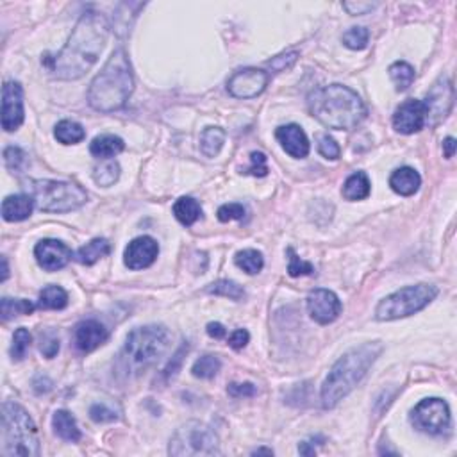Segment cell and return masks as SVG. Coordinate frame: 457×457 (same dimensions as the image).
<instances>
[{
    "label": "cell",
    "mask_w": 457,
    "mask_h": 457,
    "mask_svg": "<svg viewBox=\"0 0 457 457\" xmlns=\"http://www.w3.org/2000/svg\"><path fill=\"white\" fill-rule=\"evenodd\" d=\"M159 245L154 238L139 236L127 245L124 252V262L129 270H143L149 268L158 259Z\"/></svg>",
    "instance_id": "16"
},
{
    "label": "cell",
    "mask_w": 457,
    "mask_h": 457,
    "mask_svg": "<svg viewBox=\"0 0 457 457\" xmlns=\"http://www.w3.org/2000/svg\"><path fill=\"white\" fill-rule=\"evenodd\" d=\"M40 352L47 357V359H52V357L57 356L59 352V337L54 330H45L40 336Z\"/></svg>",
    "instance_id": "40"
},
{
    "label": "cell",
    "mask_w": 457,
    "mask_h": 457,
    "mask_svg": "<svg viewBox=\"0 0 457 457\" xmlns=\"http://www.w3.org/2000/svg\"><path fill=\"white\" fill-rule=\"evenodd\" d=\"M234 262H236L238 268H241L248 275L259 274L262 270V266H265L262 254L259 250H254V248H245V250L238 252L234 255Z\"/></svg>",
    "instance_id": "32"
},
{
    "label": "cell",
    "mask_w": 457,
    "mask_h": 457,
    "mask_svg": "<svg viewBox=\"0 0 457 457\" xmlns=\"http://www.w3.org/2000/svg\"><path fill=\"white\" fill-rule=\"evenodd\" d=\"M252 453H268V456H272V453H274V450L272 449H255Z\"/></svg>",
    "instance_id": "54"
},
{
    "label": "cell",
    "mask_w": 457,
    "mask_h": 457,
    "mask_svg": "<svg viewBox=\"0 0 457 457\" xmlns=\"http://www.w3.org/2000/svg\"><path fill=\"white\" fill-rule=\"evenodd\" d=\"M427 124V109H425L424 100H409L402 102L393 115V127L400 134H415L422 131Z\"/></svg>",
    "instance_id": "14"
},
{
    "label": "cell",
    "mask_w": 457,
    "mask_h": 457,
    "mask_svg": "<svg viewBox=\"0 0 457 457\" xmlns=\"http://www.w3.org/2000/svg\"><path fill=\"white\" fill-rule=\"evenodd\" d=\"M227 393L234 398H250L258 395V388L252 383H233L227 386Z\"/></svg>",
    "instance_id": "46"
},
{
    "label": "cell",
    "mask_w": 457,
    "mask_h": 457,
    "mask_svg": "<svg viewBox=\"0 0 457 457\" xmlns=\"http://www.w3.org/2000/svg\"><path fill=\"white\" fill-rule=\"evenodd\" d=\"M370 33L366 27H352L343 34V45L350 50H363L368 45Z\"/></svg>",
    "instance_id": "37"
},
{
    "label": "cell",
    "mask_w": 457,
    "mask_h": 457,
    "mask_svg": "<svg viewBox=\"0 0 457 457\" xmlns=\"http://www.w3.org/2000/svg\"><path fill=\"white\" fill-rule=\"evenodd\" d=\"M34 199L25 193L6 197L2 202V218L6 221H23L33 214Z\"/></svg>",
    "instance_id": "20"
},
{
    "label": "cell",
    "mask_w": 457,
    "mask_h": 457,
    "mask_svg": "<svg viewBox=\"0 0 457 457\" xmlns=\"http://www.w3.org/2000/svg\"><path fill=\"white\" fill-rule=\"evenodd\" d=\"M370 179L364 172H356L345 180L343 184V197L350 202H356V200H364L368 195H370Z\"/></svg>",
    "instance_id": "25"
},
{
    "label": "cell",
    "mask_w": 457,
    "mask_h": 457,
    "mask_svg": "<svg viewBox=\"0 0 457 457\" xmlns=\"http://www.w3.org/2000/svg\"><path fill=\"white\" fill-rule=\"evenodd\" d=\"M296 59H299V52H286L277 57H272L270 61H266V66L272 68L274 71H284L288 68H291L296 63Z\"/></svg>",
    "instance_id": "43"
},
{
    "label": "cell",
    "mask_w": 457,
    "mask_h": 457,
    "mask_svg": "<svg viewBox=\"0 0 457 457\" xmlns=\"http://www.w3.org/2000/svg\"><path fill=\"white\" fill-rule=\"evenodd\" d=\"M125 143L124 139L115 134H100L90 143L91 156L98 159H112L120 152H124Z\"/></svg>",
    "instance_id": "22"
},
{
    "label": "cell",
    "mask_w": 457,
    "mask_h": 457,
    "mask_svg": "<svg viewBox=\"0 0 457 457\" xmlns=\"http://www.w3.org/2000/svg\"><path fill=\"white\" fill-rule=\"evenodd\" d=\"M111 252V245L108 243V240L104 238H95L90 243H86L84 247H81L79 250L75 252V261H79L81 265L91 266L97 261H100L102 258L109 255Z\"/></svg>",
    "instance_id": "24"
},
{
    "label": "cell",
    "mask_w": 457,
    "mask_h": 457,
    "mask_svg": "<svg viewBox=\"0 0 457 457\" xmlns=\"http://www.w3.org/2000/svg\"><path fill=\"white\" fill-rule=\"evenodd\" d=\"M411 424L425 434H445L452 425L449 404L443 398H425L411 411Z\"/></svg>",
    "instance_id": "10"
},
{
    "label": "cell",
    "mask_w": 457,
    "mask_h": 457,
    "mask_svg": "<svg viewBox=\"0 0 457 457\" xmlns=\"http://www.w3.org/2000/svg\"><path fill=\"white\" fill-rule=\"evenodd\" d=\"M341 300L330 289L318 288L313 289L308 296L309 316L320 325H329L341 315Z\"/></svg>",
    "instance_id": "12"
},
{
    "label": "cell",
    "mask_w": 457,
    "mask_h": 457,
    "mask_svg": "<svg viewBox=\"0 0 457 457\" xmlns=\"http://www.w3.org/2000/svg\"><path fill=\"white\" fill-rule=\"evenodd\" d=\"M221 363L216 356H211V354H206V356L199 357V359L193 363V375L199 378H213L214 375L220 371Z\"/></svg>",
    "instance_id": "34"
},
{
    "label": "cell",
    "mask_w": 457,
    "mask_h": 457,
    "mask_svg": "<svg viewBox=\"0 0 457 457\" xmlns=\"http://www.w3.org/2000/svg\"><path fill=\"white\" fill-rule=\"evenodd\" d=\"M268 81V71L261 68H243L228 77L227 90L234 98H255L266 90Z\"/></svg>",
    "instance_id": "11"
},
{
    "label": "cell",
    "mask_w": 457,
    "mask_h": 457,
    "mask_svg": "<svg viewBox=\"0 0 457 457\" xmlns=\"http://www.w3.org/2000/svg\"><path fill=\"white\" fill-rule=\"evenodd\" d=\"M170 347V332L163 325H145L132 330L120 352V370L125 375H139L154 366Z\"/></svg>",
    "instance_id": "5"
},
{
    "label": "cell",
    "mask_w": 457,
    "mask_h": 457,
    "mask_svg": "<svg viewBox=\"0 0 457 457\" xmlns=\"http://www.w3.org/2000/svg\"><path fill=\"white\" fill-rule=\"evenodd\" d=\"M54 136L59 143L63 145H77V143L83 141L86 138V131L81 124L74 120H61L59 124L56 125V131H54Z\"/></svg>",
    "instance_id": "28"
},
{
    "label": "cell",
    "mask_w": 457,
    "mask_h": 457,
    "mask_svg": "<svg viewBox=\"0 0 457 457\" xmlns=\"http://www.w3.org/2000/svg\"><path fill=\"white\" fill-rule=\"evenodd\" d=\"M120 179V165L115 159H102L93 168V180L102 187H109Z\"/></svg>",
    "instance_id": "31"
},
{
    "label": "cell",
    "mask_w": 457,
    "mask_h": 457,
    "mask_svg": "<svg viewBox=\"0 0 457 457\" xmlns=\"http://www.w3.org/2000/svg\"><path fill=\"white\" fill-rule=\"evenodd\" d=\"M422 177L411 166H402L395 170L390 177V186L395 193L402 197H411L420 190Z\"/></svg>",
    "instance_id": "21"
},
{
    "label": "cell",
    "mask_w": 457,
    "mask_h": 457,
    "mask_svg": "<svg viewBox=\"0 0 457 457\" xmlns=\"http://www.w3.org/2000/svg\"><path fill=\"white\" fill-rule=\"evenodd\" d=\"M275 138L279 139V143L282 145V149L286 150V154H289L295 159L308 158L309 154V139L303 132V129L296 124L282 125L275 131Z\"/></svg>",
    "instance_id": "19"
},
{
    "label": "cell",
    "mask_w": 457,
    "mask_h": 457,
    "mask_svg": "<svg viewBox=\"0 0 457 457\" xmlns=\"http://www.w3.org/2000/svg\"><path fill=\"white\" fill-rule=\"evenodd\" d=\"M427 109V122L431 125H438L439 122L449 117L453 104V86L449 77H439L438 83L432 86L427 100L424 102Z\"/></svg>",
    "instance_id": "13"
},
{
    "label": "cell",
    "mask_w": 457,
    "mask_h": 457,
    "mask_svg": "<svg viewBox=\"0 0 457 457\" xmlns=\"http://www.w3.org/2000/svg\"><path fill=\"white\" fill-rule=\"evenodd\" d=\"M218 220L220 221H231V220H241L245 216V207L241 204H224V206L218 209Z\"/></svg>",
    "instance_id": "44"
},
{
    "label": "cell",
    "mask_w": 457,
    "mask_h": 457,
    "mask_svg": "<svg viewBox=\"0 0 457 457\" xmlns=\"http://www.w3.org/2000/svg\"><path fill=\"white\" fill-rule=\"evenodd\" d=\"M2 456H40L37 427L22 405L4 402L2 405Z\"/></svg>",
    "instance_id": "6"
},
{
    "label": "cell",
    "mask_w": 457,
    "mask_h": 457,
    "mask_svg": "<svg viewBox=\"0 0 457 457\" xmlns=\"http://www.w3.org/2000/svg\"><path fill=\"white\" fill-rule=\"evenodd\" d=\"M218 445L220 443H218L216 434L207 425L192 420L177 429V432L170 439L168 453L175 457L216 456L220 453Z\"/></svg>",
    "instance_id": "9"
},
{
    "label": "cell",
    "mask_w": 457,
    "mask_h": 457,
    "mask_svg": "<svg viewBox=\"0 0 457 457\" xmlns=\"http://www.w3.org/2000/svg\"><path fill=\"white\" fill-rule=\"evenodd\" d=\"M30 341H33V336H30L29 330L25 327H20V329L15 330V336H13V345H11V357L15 361H22L23 357L27 356L30 349Z\"/></svg>",
    "instance_id": "36"
},
{
    "label": "cell",
    "mask_w": 457,
    "mask_h": 457,
    "mask_svg": "<svg viewBox=\"0 0 457 457\" xmlns=\"http://www.w3.org/2000/svg\"><path fill=\"white\" fill-rule=\"evenodd\" d=\"M36 306L40 309L59 311V309H64L68 306V293L61 286L50 284L47 288H43V291L40 293V300H37Z\"/></svg>",
    "instance_id": "27"
},
{
    "label": "cell",
    "mask_w": 457,
    "mask_h": 457,
    "mask_svg": "<svg viewBox=\"0 0 457 457\" xmlns=\"http://www.w3.org/2000/svg\"><path fill=\"white\" fill-rule=\"evenodd\" d=\"M299 452L302 453V456H315V449H311V446H309V441L300 443Z\"/></svg>",
    "instance_id": "52"
},
{
    "label": "cell",
    "mask_w": 457,
    "mask_h": 457,
    "mask_svg": "<svg viewBox=\"0 0 457 457\" xmlns=\"http://www.w3.org/2000/svg\"><path fill=\"white\" fill-rule=\"evenodd\" d=\"M29 195L40 211L45 213H70L86 204L88 193L74 183L63 180H29Z\"/></svg>",
    "instance_id": "7"
},
{
    "label": "cell",
    "mask_w": 457,
    "mask_h": 457,
    "mask_svg": "<svg viewBox=\"0 0 457 457\" xmlns=\"http://www.w3.org/2000/svg\"><path fill=\"white\" fill-rule=\"evenodd\" d=\"M134 91L131 61L124 49H117L95 75L88 90V104L98 112H112L124 108Z\"/></svg>",
    "instance_id": "3"
},
{
    "label": "cell",
    "mask_w": 457,
    "mask_h": 457,
    "mask_svg": "<svg viewBox=\"0 0 457 457\" xmlns=\"http://www.w3.org/2000/svg\"><path fill=\"white\" fill-rule=\"evenodd\" d=\"M207 334H209L211 337H214V340H224L225 336H227V329H225L221 323L218 322H211L207 323Z\"/></svg>",
    "instance_id": "50"
},
{
    "label": "cell",
    "mask_w": 457,
    "mask_h": 457,
    "mask_svg": "<svg viewBox=\"0 0 457 457\" xmlns=\"http://www.w3.org/2000/svg\"><path fill=\"white\" fill-rule=\"evenodd\" d=\"M108 337V329L100 322H97V320H84V322L77 323L74 332L75 347L81 352H93L95 349L104 345Z\"/></svg>",
    "instance_id": "18"
},
{
    "label": "cell",
    "mask_w": 457,
    "mask_h": 457,
    "mask_svg": "<svg viewBox=\"0 0 457 457\" xmlns=\"http://www.w3.org/2000/svg\"><path fill=\"white\" fill-rule=\"evenodd\" d=\"M288 255H289V265H288V274L291 277H300V275H311L315 272V266L311 262L303 261L296 255V252L293 250L291 247L288 248Z\"/></svg>",
    "instance_id": "39"
},
{
    "label": "cell",
    "mask_w": 457,
    "mask_h": 457,
    "mask_svg": "<svg viewBox=\"0 0 457 457\" xmlns=\"http://www.w3.org/2000/svg\"><path fill=\"white\" fill-rule=\"evenodd\" d=\"M388 71H390V77L391 81H393L397 91L407 90L416 77L415 68H412L409 63H405V61H397V63H393L390 68H388Z\"/></svg>",
    "instance_id": "33"
},
{
    "label": "cell",
    "mask_w": 457,
    "mask_h": 457,
    "mask_svg": "<svg viewBox=\"0 0 457 457\" xmlns=\"http://www.w3.org/2000/svg\"><path fill=\"white\" fill-rule=\"evenodd\" d=\"M109 36V23L104 15L84 13L75 23L66 45L50 61V71L59 81H77L91 70L104 50Z\"/></svg>",
    "instance_id": "1"
},
{
    "label": "cell",
    "mask_w": 457,
    "mask_h": 457,
    "mask_svg": "<svg viewBox=\"0 0 457 457\" xmlns=\"http://www.w3.org/2000/svg\"><path fill=\"white\" fill-rule=\"evenodd\" d=\"M250 163L247 170H243V173L254 177H265L268 175V165H266V156L262 152H252L250 154Z\"/></svg>",
    "instance_id": "42"
},
{
    "label": "cell",
    "mask_w": 457,
    "mask_h": 457,
    "mask_svg": "<svg viewBox=\"0 0 457 457\" xmlns=\"http://www.w3.org/2000/svg\"><path fill=\"white\" fill-rule=\"evenodd\" d=\"M377 8V4L375 2H345L343 4V9H347L349 11V15H366L368 11H371V9Z\"/></svg>",
    "instance_id": "48"
},
{
    "label": "cell",
    "mask_w": 457,
    "mask_h": 457,
    "mask_svg": "<svg viewBox=\"0 0 457 457\" xmlns=\"http://www.w3.org/2000/svg\"><path fill=\"white\" fill-rule=\"evenodd\" d=\"M248 340H250V334H248V330L238 329V330H234V332L231 334V336H228L227 343H228V347H231V349L241 350L243 347H247Z\"/></svg>",
    "instance_id": "47"
},
{
    "label": "cell",
    "mask_w": 457,
    "mask_h": 457,
    "mask_svg": "<svg viewBox=\"0 0 457 457\" xmlns=\"http://www.w3.org/2000/svg\"><path fill=\"white\" fill-rule=\"evenodd\" d=\"M37 265L47 272H57L70 262L71 250L59 240H42L34 248Z\"/></svg>",
    "instance_id": "17"
},
{
    "label": "cell",
    "mask_w": 457,
    "mask_h": 457,
    "mask_svg": "<svg viewBox=\"0 0 457 457\" xmlns=\"http://www.w3.org/2000/svg\"><path fill=\"white\" fill-rule=\"evenodd\" d=\"M36 308L37 306H34L30 300L8 299V296H4V299L0 300V316H2V322H8V320L16 318V316L30 315Z\"/></svg>",
    "instance_id": "30"
},
{
    "label": "cell",
    "mask_w": 457,
    "mask_h": 457,
    "mask_svg": "<svg viewBox=\"0 0 457 457\" xmlns=\"http://www.w3.org/2000/svg\"><path fill=\"white\" fill-rule=\"evenodd\" d=\"M173 214H175L177 220L183 225L190 227V225L195 224L197 220L202 214V207L192 197H180L175 204H173Z\"/></svg>",
    "instance_id": "26"
},
{
    "label": "cell",
    "mask_w": 457,
    "mask_h": 457,
    "mask_svg": "<svg viewBox=\"0 0 457 457\" xmlns=\"http://www.w3.org/2000/svg\"><path fill=\"white\" fill-rule=\"evenodd\" d=\"M23 124V91L15 81H8L2 88V129L16 131Z\"/></svg>",
    "instance_id": "15"
},
{
    "label": "cell",
    "mask_w": 457,
    "mask_h": 457,
    "mask_svg": "<svg viewBox=\"0 0 457 457\" xmlns=\"http://www.w3.org/2000/svg\"><path fill=\"white\" fill-rule=\"evenodd\" d=\"M383 352V345L378 341L374 343H363L359 347H354L349 352H345L332 370L327 375L325 383L322 386V405L325 409H332L340 404L354 388L364 378L371 364L377 361V357Z\"/></svg>",
    "instance_id": "4"
},
{
    "label": "cell",
    "mask_w": 457,
    "mask_h": 457,
    "mask_svg": "<svg viewBox=\"0 0 457 457\" xmlns=\"http://www.w3.org/2000/svg\"><path fill=\"white\" fill-rule=\"evenodd\" d=\"M4 165L13 173L22 172L27 165L25 152L22 149H18V146H8L4 150Z\"/></svg>",
    "instance_id": "38"
},
{
    "label": "cell",
    "mask_w": 457,
    "mask_h": 457,
    "mask_svg": "<svg viewBox=\"0 0 457 457\" xmlns=\"http://www.w3.org/2000/svg\"><path fill=\"white\" fill-rule=\"evenodd\" d=\"M438 288L431 284H416L402 288L381 300L375 309V318L378 322H391V320L405 318L415 313L422 311L436 299Z\"/></svg>",
    "instance_id": "8"
},
{
    "label": "cell",
    "mask_w": 457,
    "mask_h": 457,
    "mask_svg": "<svg viewBox=\"0 0 457 457\" xmlns=\"http://www.w3.org/2000/svg\"><path fill=\"white\" fill-rule=\"evenodd\" d=\"M52 427L54 432H56L61 439H64V441L75 443L81 439V431L79 427H77V422H75V418L71 416V412L64 411V409H59V411L54 412Z\"/></svg>",
    "instance_id": "23"
},
{
    "label": "cell",
    "mask_w": 457,
    "mask_h": 457,
    "mask_svg": "<svg viewBox=\"0 0 457 457\" xmlns=\"http://www.w3.org/2000/svg\"><path fill=\"white\" fill-rule=\"evenodd\" d=\"M2 265H4V272H2V282L6 281V279H8V275H9V268H8V259L6 258H2Z\"/></svg>",
    "instance_id": "53"
},
{
    "label": "cell",
    "mask_w": 457,
    "mask_h": 457,
    "mask_svg": "<svg viewBox=\"0 0 457 457\" xmlns=\"http://www.w3.org/2000/svg\"><path fill=\"white\" fill-rule=\"evenodd\" d=\"M186 350H187V347H183V349H180L179 352H177L175 356L172 357V361H170L168 368H166V370H165L166 378L173 377V375L177 374V370H179V364H180V361H183V356H184V352H186Z\"/></svg>",
    "instance_id": "49"
},
{
    "label": "cell",
    "mask_w": 457,
    "mask_h": 457,
    "mask_svg": "<svg viewBox=\"0 0 457 457\" xmlns=\"http://www.w3.org/2000/svg\"><path fill=\"white\" fill-rule=\"evenodd\" d=\"M313 117L327 129L352 131L366 118V108L359 95L343 84L318 88L308 98Z\"/></svg>",
    "instance_id": "2"
},
{
    "label": "cell",
    "mask_w": 457,
    "mask_h": 457,
    "mask_svg": "<svg viewBox=\"0 0 457 457\" xmlns=\"http://www.w3.org/2000/svg\"><path fill=\"white\" fill-rule=\"evenodd\" d=\"M207 293L227 296V299H233V300H241L245 296V289L241 288L238 282L228 281V279H221V281L213 282V284L207 288Z\"/></svg>",
    "instance_id": "35"
},
{
    "label": "cell",
    "mask_w": 457,
    "mask_h": 457,
    "mask_svg": "<svg viewBox=\"0 0 457 457\" xmlns=\"http://www.w3.org/2000/svg\"><path fill=\"white\" fill-rule=\"evenodd\" d=\"M225 143V131L220 127H207L200 134V150L206 158H216Z\"/></svg>",
    "instance_id": "29"
},
{
    "label": "cell",
    "mask_w": 457,
    "mask_h": 457,
    "mask_svg": "<svg viewBox=\"0 0 457 457\" xmlns=\"http://www.w3.org/2000/svg\"><path fill=\"white\" fill-rule=\"evenodd\" d=\"M443 152H445V158H453V154H456V139L446 138L443 141Z\"/></svg>",
    "instance_id": "51"
},
{
    "label": "cell",
    "mask_w": 457,
    "mask_h": 457,
    "mask_svg": "<svg viewBox=\"0 0 457 457\" xmlns=\"http://www.w3.org/2000/svg\"><path fill=\"white\" fill-rule=\"evenodd\" d=\"M90 418L97 424H104V422H115L118 418L117 412L109 409L104 404H95L90 407Z\"/></svg>",
    "instance_id": "45"
},
{
    "label": "cell",
    "mask_w": 457,
    "mask_h": 457,
    "mask_svg": "<svg viewBox=\"0 0 457 457\" xmlns=\"http://www.w3.org/2000/svg\"><path fill=\"white\" fill-rule=\"evenodd\" d=\"M318 152L325 159H330V161L337 159V158H340V154H341L340 145H337V143L334 141V139L330 138L329 134H320L318 136Z\"/></svg>",
    "instance_id": "41"
}]
</instances>
